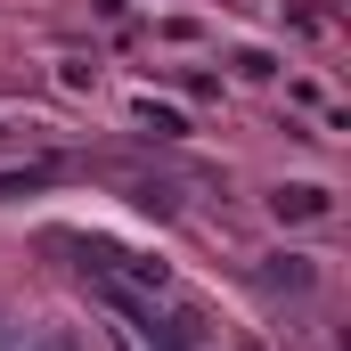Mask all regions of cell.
I'll return each mask as SVG.
<instances>
[{
    "label": "cell",
    "mask_w": 351,
    "mask_h": 351,
    "mask_svg": "<svg viewBox=\"0 0 351 351\" xmlns=\"http://www.w3.org/2000/svg\"><path fill=\"white\" fill-rule=\"evenodd\" d=\"M58 172H66L58 156H25V164H0V196H16V188H49Z\"/></svg>",
    "instance_id": "7a4b0ae2"
},
{
    "label": "cell",
    "mask_w": 351,
    "mask_h": 351,
    "mask_svg": "<svg viewBox=\"0 0 351 351\" xmlns=\"http://www.w3.org/2000/svg\"><path fill=\"white\" fill-rule=\"evenodd\" d=\"M106 302H114V311H123V319L139 327V343H147V351H196V335H188L180 319H164V311H156V294H139V286H123L114 269H106Z\"/></svg>",
    "instance_id": "6da1fadb"
}]
</instances>
